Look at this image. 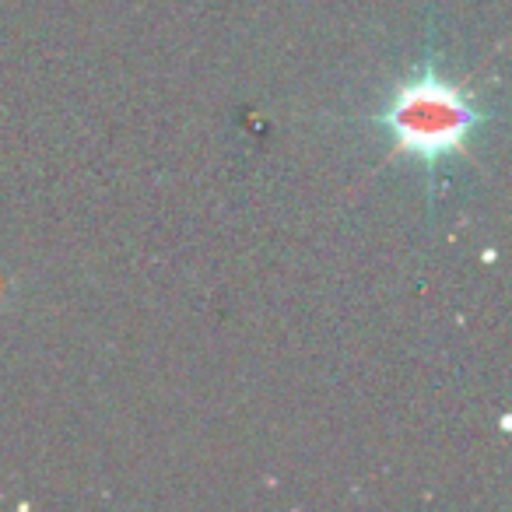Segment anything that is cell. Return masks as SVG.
Returning a JSON list of instances; mask_svg holds the SVG:
<instances>
[{
	"label": "cell",
	"instance_id": "obj_1",
	"mask_svg": "<svg viewBox=\"0 0 512 512\" xmlns=\"http://www.w3.org/2000/svg\"><path fill=\"white\" fill-rule=\"evenodd\" d=\"M372 127L383 130L400 155L435 169L470 148L477 130L484 127V109L474 95L449 81L432 57H425L390 88L386 102L372 116Z\"/></svg>",
	"mask_w": 512,
	"mask_h": 512
}]
</instances>
